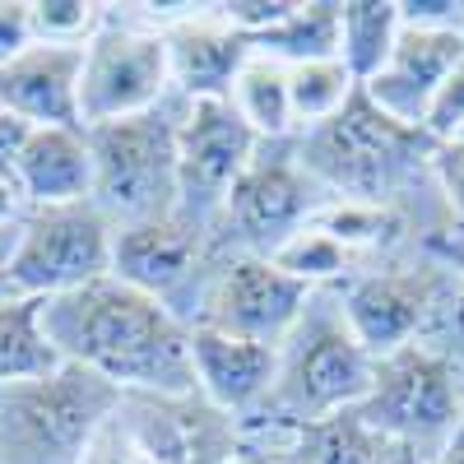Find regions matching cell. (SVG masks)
I'll return each instance as SVG.
<instances>
[{
    "instance_id": "6da1fadb",
    "label": "cell",
    "mask_w": 464,
    "mask_h": 464,
    "mask_svg": "<svg viewBox=\"0 0 464 464\" xmlns=\"http://www.w3.org/2000/svg\"><path fill=\"white\" fill-rule=\"evenodd\" d=\"M43 334L61 353L126 395H190V325L121 279H98L43 302Z\"/></svg>"
},
{
    "instance_id": "7a4b0ae2",
    "label": "cell",
    "mask_w": 464,
    "mask_h": 464,
    "mask_svg": "<svg viewBox=\"0 0 464 464\" xmlns=\"http://www.w3.org/2000/svg\"><path fill=\"white\" fill-rule=\"evenodd\" d=\"M376 376V358L348 325L339 293L316 288L302 321L279 343V376L256 418L269 422H325L353 413Z\"/></svg>"
},
{
    "instance_id": "3957f363",
    "label": "cell",
    "mask_w": 464,
    "mask_h": 464,
    "mask_svg": "<svg viewBox=\"0 0 464 464\" xmlns=\"http://www.w3.org/2000/svg\"><path fill=\"white\" fill-rule=\"evenodd\" d=\"M126 391L61 362L52 376L0 391V464H80L84 446L121 409Z\"/></svg>"
},
{
    "instance_id": "277c9868",
    "label": "cell",
    "mask_w": 464,
    "mask_h": 464,
    "mask_svg": "<svg viewBox=\"0 0 464 464\" xmlns=\"http://www.w3.org/2000/svg\"><path fill=\"white\" fill-rule=\"evenodd\" d=\"M297 159L334 200L395 205V186L413 163L432 159V140L422 130L395 126L358 89L334 121L297 135Z\"/></svg>"
},
{
    "instance_id": "5b68a950",
    "label": "cell",
    "mask_w": 464,
    "mask_h": 464,
    "mask_svg": "<svg viewBox=\"0 0 464 464\" xmlns=\"http://www.w3.org/2000/svg\"><path fill=\"white\" fill-rule=\"evenodd\" d=\"M93 153V205L111 227L153 223L181 209L177 177V111L163 102L144 116L89 126Z\"/></svg>"
},
{
    "instance_id": "8992f818",
    "label": "cell",
    "mask_w": 464,
    "mask_h": 464,
    "mask_svg": "<svg viewBox=\"0 0 464 464\" xmlns=\"http://www.w3.org/2000/svg\"><path fill=\"white\" fill-rule=\"evenodd\" d=\"M353 413L381 441H400L422 464H432L464 418V372L446 348L409 343L376 358L372 391Z\"/></svg>"
},
{
    "instance_id": "52a82bcc",
    "label": "cell",
    "mask_w": 464,
    "mask_h": 464,
    "mask_svg": "<svg viewBox=\"0 0 464 464\" xmlns=\"http://www.w3.org/2000/svg\"><path fill=\"white\" fill-rule=\"evenodd\" d=\"M172 98L168 37L149 14H116L107 5L102 28L89 37L80 65V121L107 126L144 116Z\"/></svg>"
},
{
    "instance_id": "ba28073f",
    "label": "cell",
    "mask_w": 464,
    "mask_h": 464,
    "mask_svg": "<svg viewBox=\"0 0 464 464\" xmlns=\"http://www.w3.org/2000/svg\"><path fill=\"white\" fill-rule=\"evenodd\" d=\"M111 223L93 200L28 209L5 269V297L52 302L111 275Z\"/></svg>"
},
{
    "instance_id": "9c48e42d",
    "label": "cell",
    "mask_w": 464,
    "mask_h": 464,
    "mask_svg": "<svg viewBox=\"0 0 464 464\" xmlns=\"http://www.w3.org/2000/svg\"><path fill=\"white\" fill-rule=\"evenodd\" d=\"M316 177L302 168L297 140H275L256 149L246 172L232 181L214 214V242H237V251L251 256H275L293 232L312 218L325 200Z\"/></svg>"
},
{
    "instance_id": "30bf717a",
    "label": "cell",
    "mask_w": 464,
    "mask_h": 464,
    "mask_svg": "<svg viewBox=\"0 0 464 464\" xmlns=\"http://www.w3.org/2000/svg\"><path fill=\"white\" fill-rule=\"evenodd\" d=\"M316 288L293 279L269 256L227 251L200 284V312L190 325H209L218 334H237L256 343H284L302 321Z\"/></svg>"
},
{
    "instance_id": "8fae6325",
    "label": "cell",
    "mask_w": 464,
    "mask_h": 464,
    "mask_svg": "<svg viewBox=\"0 0 464 464\" xmlns=\"http://www.w3.org/2000/svg\"><path fill=\"white\" fill-rule=\"evenodd\" d=\"M260 140L232 111L227 98L177 102V177H181V214L214 232V214L256 159Z\"/></svg>"
},
{
    "instance_id": "7c38bea8",
    "label": "cell",
    "mask_w": 464,
    "mask_h": 464,
    "mask_svg": "<svg viewBox=\"0 0 464 464\" xmlns=\"http://www.w3.org/2000/svg\"><path fill=\"white\" fill-rule=\"evenodd\" d=\"M441 297H446V269L413 260V265H376L358 275L339 293V306L367 353L385 358L409 343H422V330L441 312Z\"/></svg>"
},
{
    "instance_id": "4fadbf2b",
    "label": "cell",
    "mask_w": 464,
    "mask_h": 464,
    "mask_svg": "<svg viewBox=\"0 0 464 464\" xmlns=\"http://www.w3.org/2000/svg\"><path fill=\"white\" fill-rule=\"evenodd\" d=\"M214 251V232L190 214H168L153 223H130L111 232V279H121L177 312V297L190 293L196 275Z\"/></svg>"
},
{
    "instance_id": "5bb4252c",
    "label": "cell",
    "mask_w": 464,
    "mask_h": 464,
    "mask_svg": "<svg viewBox=\"0 0 464 464\" xmlns=\"http://www.w3.org/2000/svg\"><path fill=\"white\" fill-rule=\"evenodd\" d=\"M121 418L153 464H232L242 422L218 413L205 395H126Z\"/></svg>"
},
{
    "instance_id": "9a60e30c",
    "label": "cell",
    "mask_w": 464,
    "mask_h": 464,
    "mask_svg": "<svg viewBox=\"0 0 464 464\" xmlns=\"http://www.w3.org/2000/svg\"><path fill=\"white\" fill-rule=\"evenodd\" d=\"M464 61V33H446V28H404L385 65L362 84L367 102L376 111H385L395 126L422 130L428 111L441 93V84L450 80V70Z\"/></svg>"
},
{
    "instance_id": "2e32d148",
    "label": "cell",
    "mask_w": 464,
    "mask_h": 464,
    "mask_svg": "<svg viewBox=\"0 0 464 464\" xmlns=\"http://www.w3.org/2000/svg\"><path fill=\"white\" fill-rule=\"evenodd\" d=\"M168 37V70H172V98L200 102L227 98L237 70L251 56V43L232 33L209 5H172V14H149Z\"/></svg>"
},
{
    "instance_id": "e0dca14e",
    "label": "cell",
    "mask_w": 464,
    "mask_h": 464,
    "mask_svg": "<svg viewBox=\"0 0 464 464\" xmlns=\"http://www.w3.org/2000/svg\"><path fill=\"white\" fill-rule=\"evenodd\" d=\"M190 372H196V395H205L227 418L251 422L275 391L279 348L190 325Z\"/></svg>"
},
{
    "instance_id": "ac0fdd59",
    "label": "cell",
    "mask_w": 464,
    "mask_h": 464,
    "mask_svg": "<svg viewBox=\"0 0 464 464\" xmlns=\"http://www.w3.org/2000/svg\"><path fill=\"white\" fill-rule=\"evenodd\" d=\"M80 65L84 47H43L33 43L19 61L0 70V111L19 116L24 126H65L84 130L80 121Z\"/></svg>"
},
{
    "instance_id": "d6986e66",
    "label": "cell",
    "mask_w": 464,
    "mask_h": 464,
    "mask_svg": "<svg viewBox=\"0 0 464 464\" xmlns=\"http://www.w3.org/2000/svg\"><path fill=\"white\" fill-rule=\"evenodd\" d=\"M14 186H19V196H24L28 209L93 200L89 135L84 130H65V126L28 130L19 159H14Z\"/></svg>"
},
{
    "instance_id": "ffe728a7",
    "label": "cell",
    "mask_w": 464,
    "mask_h": 464,
    "mask_svg": "<svg viewBox=\"0 0 464 464\" xmlns=\"http://www.w3.org/2000/svg\"><path fill=\"white\" fill-rule=\"evenodd\" d=\"M227 102L251 126L256 140H265V144L297 140L293 102H288V65L251 52L246 65L237 70V80H232V89H227Z\"/></svg>"
},
{
    "instance_id": "44dd1931",
    "label": "cell",
    "mask_w": 464,
    "mask_h": 464,
    "mask_svg": "<svg viewBox=\"0 0 464 464\" xmlns=\"http://www.w3.org/2000/svg\"><path fill=\"white\" fill-rule=\"evenodd\" d=\"M251 52L279 61V65H306L339 56V5L334 0H293V10L260 33Z\"/></svg>"
},
{
    "instance_id": "7402d4cb",
    "label": "cell",
    "mask_w": 464,
    "mask_h": 464,
    "mask_svg": "<svg viewBox=\"0 0 464 464\" xmlns=\"http://www.w3.org/2000/svg\"><path fill=\"white\" fill-rule=\"evenodd\" d=\"M400 37V0H343L339 5V61L358 89L385 65Z\"/></svg>"
},
{
    "instance_id": "603a6c76",
    "label": "cell",
    "mask_w": 464,
    "mask_h": 464,
    "mask_svg": "<svg viewBox=\"0 0 464 464\" xmlns=\"http://www.w3.org/2000/svg\"><path fill=\"white\" fill-rule=\"evenodd\" d=\"M61 353L43 334V302L28 297H0V391L19 381L52 376Z\"/></svg>"
},
{
    "instance_id": "cb8c5ba5",
    "label": "cell",
    "mask_w": 464,
    "mask_h": 464,
    "mask_svg": "<svg viewBox=\"0 0 464 464\" xmlns=\"http://www.w3.org/2000/svg\"><path fill=\"white\" fill-rule=\"evenodd\" d=\"M312 227H321L325 237H334L348 256H376L391 251L404 237V214L400 205H362V200H325L312 218Z\"/></svg>"
},
{
    "instance_id": "d4e9b609",
    "label": "cell",
    "mask_w": 464,
    "mask_h": 464,
    "mask_svg": "<svg viewBox=\"0 0 464 464\" xmlns=\"http://www.w3.org/2000/svg\"><path fill=\"white\" fill-rule=\"evenodd\" d=\"M358 80L348 74V65L339 56L330 61H306V65H288V102H293V126L297 135L316 130L325 121L353 102Z\"/></svg>"
},
{
    "instance_id": "484cf974",
    "label": "cell",
    "mask_w": 464,
    "mask_h": 464,
    "mask_svg": "<svg viewBox=\"0 0 464 464\" xmlns=\"http://www.w3.org/2000/svg\"><path fill=\"white\" fill-rule=\"evenodd\" d=\"M269 260H275L279 269H288L293 279H302L306 288H330V284H339L343 275H353V269L362 265L358 256H348L334 237H325V232L312 227V223H302Z\"/></svg>"
},
{
    "instance_id": "4316f807",
    "label": "cell",
    "mask_w": 464,
    "mask_h": 464,
    "mask_svg": "<svg viewBox=\"0 0 464 464\" xmlns=\"http://www.w3.org/2000/svg\"><path fill=\"white\" fill-rule=\"evenodd\" d=\"M102 19L107 5H93V0H28L33 43L43 47H89Z\"/></svg>"
},
{
    "instance_id": "83f0119b",
    "label": "cell",
    "mask_w": 464,
    "mask_h": 464,
    "mask_svg": "<svg viewBox=\"0 0 464 464\" xmlns=\"http://www.w3.org/2000/svg\"><path fill=\"white\" fill-rule=\"evenodd\" d=\"M80 464H153V459H149V450L135 441V432L126 428L121 409H116V413L102 422V432L84 446Z\"/></svg>"
},
{
    "instance_id": "f1b7e54d",
    "label": "cell",
    "mask_w": 464,
    "mask_h": 464,
    "mask_svg": "<svg viewBox=\"0 0 464 464\" xmlns=\"http://www.w3.org/2000/svg\"><path fill=\"white\" fill-rule=\"evenodd\" d=\"M422 135H428L432 144L464 135V61L450 70V80L441 84V93H437V102L428 111V121H422Z\"/></svg>"
},
{
    "instance_id": "f546056e",
    "label": "cell",
    "mask_w": 464,
    "mask_h": 464,
    "mask_svg": "<svg viewBox=\"0 0 464 464\" xmlns=\"http://www.w3.org/2000/svg\"><path fill=\"white\" fill-rule=\"evenodd\" d=\"M437 186L446 205L455 209V218L464 223V140H446V144H432V159H428Z\"/></svg>"
},
{
    "instance_id": "4dcf8cb0",
    "label": "cell",
    "mask_w": 464,
    "mask_h": 464,
    "mask_svg": "<svg viewBox=\"0 0 464 464\" xmlns=\"http://www.w3.org/2000/svg\"><path fill=\"white\" fill-rule=\"evenodd\" d=\"M400 24L464 33V0H400Z\"/></svg>"
},
{
    "instance_id": "1f68e13d",
    "label": "cell",
    "mask_w": 464,
    "mask_h": 464,
    "mask_svg": "<svg viewBox=\"0 0 464 464\" xmlns=\"http://www.w3.org/2000/svg\"><path fill=\"white\" fill-rule=\"evenodd\" d=\"M33 47V24H28V0H0V70L19 61Z\"/></svg>"
},
{
    "instance_id": "d6a6232c",
    "label": "cell",
    "mask_w": 464,
    "mask_h": 464,
    "mask_svg": "<svg viewBox=\"0 0 464 464\" xmlns=\"http://www.w3.org/2000/svg\"><path fill=\"white\" fill-rule=\"evenodd\" d=\"M28 130H33V126H24L19 116L0 111V181H10V186H14V159H19Z\"/></svg>"
},
{
    "instance_id": "836d02e7",
    "label": "cell",
    "mask_w": 464,
    "mask_h": 464,
    "mask_svg": "<svg viewBox=\"0 0 464 464\" xmlns=\"http://www.w3.org/2000/svg\"><path fill=\"white\" fill-rule=\"evenodd\" d=\"M24 214H28V205H24V196H19V186L0 181V232L14 227V223H24Z\"/></svg>"
},
{
    "instance_id": "e575fe53",
    "label": "cell",
    "mask_w": 464,
    "mask_h": 464,
    "mask_svg": "<svg viewBox=\"0 0 464 464\" xmlns=\"http://www.w3.org/2000/svg\"><path fill=\"white\" fill-rule=\"evenodd\" d=\"M372 464H422V459L409 446H400V441H381V450H376Z\"/></svg>"
},
{
    "instance_id": "d590c367",
    "label": "cell",
    "mask_w": 464,
    "mask_h": 464,
    "mask_svg": "<svg viewBox=\"0 0 464 464\" xmlns=\"http://www.w3.org/2000/svg\"><path fill=\"white\" fill-rule=\"evenodd\" d=\"M432 464H464V418H459V428L450 432V441L437 450V459Z\"/></svg>"
},
{
    "instance_id": "8d00e7d4",
    "label": "cell",
    "mask_w": 464,
    "mask_h": 464,
    "mask_svg": "<svg viewBox=\"0 0 464 464\" xmlns=\"http://www.w3.org/2000/svg\"><path fill=\"white\" fill-rule=\"evenodd\" d=\"M14 242H19V223L0 232V297H5V269H10V256H14Z\"/></svg>"
},
{
    "instance_id": "74e56055",
    "label": "cell",
    "mask_w": 464,
    "mask_h": 464,
    "mask_svg": "<svg viewBox=\"0 0 464 464\" xmlns=\"http://www.w3.org/2000/svg\"><path fill=\"white\" fill-rule=\"evenodd\" d=\"M232 464H288V459H275V455H260V450H242L237 446V459Z\"/></svg>"
},
{
    "instance_id": "f35d334b",
    "label": "cell",
    "mask_w": 464,
    "mask_h": 464,
    "mask_svg": "<svg viewBox=\"0 0 464 464\" xmlns=\"http://www.w3.org/2000/svg\"><path fill=\"white\" fill-rule=\"evenodd\" d=\"M450 265H455V269H459V275H464V237H459V242L450 246Z\"/></svg>"
},
{
    "instance_id": "ab89813d",
    "label": "cell",
    "mask_w": 464,
    "mask_h": 464,
    "mask_svg": "<svg viewBox=\"0 0 464 464\" xmlns=\"http://www.w3.org/2000/svg\"><path fill=\"white\" fill-rule=\"evenodd\" d=\"M459 140H464V135H459ZM441 144H446V140H441Z\"/></svg>"
}]
</instances>
